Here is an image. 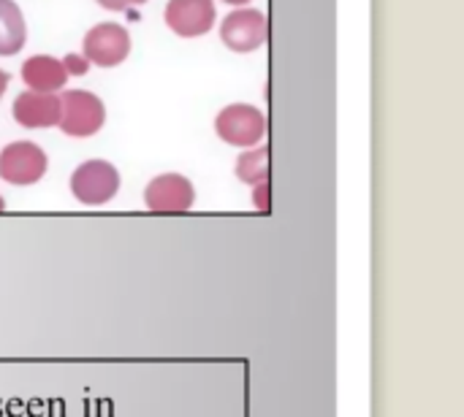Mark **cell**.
<instances>
[{"instance_id":"cell-14","label":"cell","mask_w":464,"mask_h":417,"mask_svg":"<svg viewBox=\"0 0 464 417\" xmlns=\"http://www.w3.org/2000/svg\"><path fill=\"white\" fill-rule=\"evenodd\" d=\"M253 204L258 212H269V182H261V185H253Z\"/></svg>"},{"instance_id":"cell-17","label":"cell","mask_w":464,"mask_h":417,"mask_svg":"<svg viewBox=\"0 0 464 417\" xmlns=\"http://www.w3.org/2000/svg\"><path fill=\"white\" fill-rule=\"evenodd\" d=\"M223 3H228V5H245V3H250V0H223Z\"/></svg>"},{"instance_id":"cell-12","label":"cell","mask_w":464,"mask_h":417,"mask_svg":"<svg viewBox=\"0 0 464 417\" xmlns=\"http://www.w3.org/2000/svg\"><path fill=\"white\" fill-rule=\"evenodd\" d=\"M237 176L245 185H261L269 182V149L266 147H250L237 160Z\"/></svg>"},{"instance_id":"cell-5","label":"cell","mask_w":464,"mask_h":417,"mask_svg":"<svg viewBox=\"0 0 464 417\" xmlns=\"http://www.w3.org/2000/svg\"><path fill=\"white\" fill-rule=\"evenodd\" d=\"M82 46H84V57L90 65L114 68V65L125 62V57L130 54V35L125 27L114 24V22H101L87 30Z\"/></svg>"},{"instance_id":"cell-6","label":"cell","mask_w":464,"mask_h":417,"mask_svg":"<svg viewBox=\"0 0 464 417\" xmlns=\"http://www.w3.org/2000/svg\"><path fill=\"white\" fill-rule=\"evenodd\" d=\"M196 201V190L182 174H160L144 190V204L155 214H185Z\"/></svg>"},{"instance_id":"cell-11","label":"cell","mask_w":464,"mask_h":417,"mask_svg":"<svg viewBox=\"0 0 464 417\" xmlns=\"http://www.w3.org/2000/svg\"><path fill=\"white\" fill-rule=\"evenodd\" d=\"M27 38V24L14 0H0V57L22 52Z\"/></svg>"},{"instance_id":"cell-16","label":"cell","mask_w":464,"mask_h":417,"mask_svg":"<svg viewBox=\"0 0 464 417\" xmlns=\"http://www.w3.org/2000/svg\"><path fill=\"white\" fill-rule=\"evenodd\" d=\"M5 90H8V73L0 68V98L5 95Z\"/></svg>"},{"instance_id":"cell-3","label":"cell","mask_w":464,"mask_h":417,"mask_svg":"<svg viewBox=\"0 0 464 417\" xmlns=\"http://www.w3.org/2000/svg\"><path fill=\"white\" fill-rule=\"evenodd\" d=\"M215 133L231 147L250 149V147L261 144V138L266 133V119L261 114V109H256L250 103H231L218 114Z\"/></svg>"},{"instance_id":"cell-2","label":"cell","mask_w":464,"mask_h":417,"mask_svg":"<svg viewBox=\"0 0 464 417\" xmlns=\"http://www.w3.org/2000/svg\"><path fill=\"white\" fill-rule=\"evenodd\" d=\"M71 193L84 206H103L120 193V174L106 160H87L71 174Z\"/></svg>"},{"instance_id":"cell-18","label":"cell","mask_w":464,"mask_h":417,"mask_svg":"<svg viewBox=\"0 0 464 417\" xmlns=\"http://www.w3.org/2000/svg\"><path fill=\"white\" fill-rule=\"evenodd\" d=\"M0 212H5V201H3V195H0Z\"/></svg>"},{"instance_id":"cell-1","label":"cell","mask_w":464,"mask_h":417,"mask_svg":"<svg viewBox=\"0 0 464 417\" xmlns=\"http://www.w3.org/2000/svg\"><path fill=\"white\" fill-rule=\"evenodd\" d=\"M106 122V106L103 100L90 90H68L60 95V119L57 128L65 136L87 138L95 136Z\"/></svg>"},{"instance_id":"cell-9","label":"cell","mask_w":464,"mask_h":417,"mask_svg":"<svg viewBox=\"0 0 464 417\" xmlns=\"http://www.w3.org/2000/svg\"><path fill=\"white\" fill-rule=\"evenodd\" d=\"M14 119L22 128H52L60 119V95L57 92H35L24 90L14 100Z\"/></svg>"},{"instance_id":"cell-13","label":"cell","mask_w":464,"mask_h":417,"mask_svg":"<svg viewBox=\"0 0 464 417\" xmlns=\"http://www.w3.org/2000/svg\"><path fill=\"white\" fill-rule=\"evenodd\" d=\"M60 62H63V68H65V73H68V76H84V73H87V68H90L87 57H84V54H73V52H71V54H65Z\"/></svg>"},{"instance_id":"cell-15","label":"cell","mask_w":464,"mask_h":417,"mask_svg":"<svg viewBox=\"0 0 464 417\" xmlns=\"http://www.w3.org/2000/svg\"><path fill=\"white\" fill-rule=\"evenodd\" d=\"M95 3L103 5L106 11H128V8L141 5V3H147V0H95Z\"/></svg>"},{"instance_id":"cell-8","label":"cell","mask_w":464,"mask_h":417,"mask_svg":"<svg viewBox=\"0 0 464 417\" xmlns=\"http://www.w3.org/2000/svg\"><path fill=\"white\" fill-rule=\"evenodd\" d=\"M166 24L179 38H198L215 24V3L212 0H169Z\"/></svg>"},{"instance_id":"cell-7","label":"cell","mask_w":464,"mask_h":417,"mask_svg":"<svg viewBox=\"0 0 464 417\" xmlns=\"http://www.w3.org/2000/svg\"><path fill=\"white\" fill-rule=\"evenodd\" d=\"M220 38L231 52H256L266 41V16L258 8H237L223 19Z\"/></svg>"},{"instance_id":"cell-10","label":"cell","mask_w":464,"mask_h":417,"mask_svg":"<svg viewBox=\"0 0 464 417\" xmlns=\"http://www.w3.org/2000/svg\"><path fill=\"white\" fill-rule=\"evenodd\" d=\"M22 79L27 84V90L35 92H60L68 81V73L63 68L60 60L49 57V54H35L30 60H24L22 65Z\"/></svg>"},{"instance_id":"cell-4","label":"cell","mask_w":464,"mask_h":417,"mask_svg":"<svg viewBox=\"0 0 464 417\" xmlns=\"http://www.w3.org/2000/svg\"><path fill=\"white\" fill-rule=\"evenodd\" d=\"M46 168L49 157L33 141H14L0 152V179L14 187H30L41 182Z\"/></svg>"}]
</instances>
